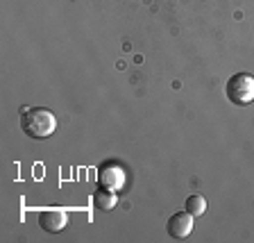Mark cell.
Returning a JSON list of instances; mask_svg holds the SVG:
<instances>
[{"mask_svg":"<svg viewBox=\"0 0 254 243\" xmlns=\"http://www.w3.org/2000/svg\"><path fill=\"white\" fill-rule=\"evenodd\" d=\"M98 182H100V186L118 191L125 186V170H123L118 164H105L100 170H98Z\"/></svg>","mask_w":254,"mask_h":243,"instance_id":"obj_5","label":"cell"},{"mask_svg":"<svg viewBox=\"0 0 254 243\" xmlns=\"http://www.w3.org/2000/svg\"><path fill=\"white\" fill-rule=\"evenodd\" d=\"M166 232L173 239H177V241L190 237V232H193V216L189 212H180L175 216H170L168 223H166Z\"/></svg>","mask_w":254,"mask_h":243,"instance_id":"obj_3","label":"cell"},{"mask_svg":"<svg viewBox=\"0 0 254 243\" xmlns=\"http://www.w3.org/2000/svg\"><path fill=\"white\" fill-rule=\"evenodd\" d=\"M66 223H68V216L62 209H41L39 212V225L50 234L62 232L66 228Z\"/></svg>","mask_w":254,"mask_h":243,"instance_id":"obj_4","label":"cell"},{"mask_svg":"<svg viewBox=\"0 0 254 243\" xmlns=\"http://www.w3.org/2000/svg\"><path fill=\"white\" fill-rule=\"evenodd\" d=\"M118 198H116V191L114 189H107V186H100V189L93 193V207L100 209V212H111L116 207Z\"/></svg>","mask_w":254,"mask_h":243,"instance_id":"obj_6","label":"cell"},{"mask_svg":"<svg viewBox=\"0 0 254 243\" xmlns=\"http://www.w3.org/2000/svg\"><path fill=\"white\" fill-rule=\"evenodd\" d=\"M186 212L190 214V216H202V214L206 212V200L202 196H190L186 198Z\"/></svg>","mask_w":254,"mask_h":243,"instance_id":"obj_7","label":"cell"},{"mask_svg":"<svg viewBox=\"0 0 254 243\" xmlns=\"http://www.w3.org/2000/svg\"><path fill=\"white\" fill-rule=\"evenodd\" d=\"M21 127L30 139H48L57 130V116L46 107H23Z\"/></svg>","mask_w":254,"mask_h":243,"instance_id":"obj_1","label":"cell"},{"mask_svg":"<svg viewBox=\"0 0 254 243\" xmlns=\"http://www.w3.org/2000/svg\"><path fill=\"white\" fill-rule=\"evenodd\" d=\"M225 93H227L229 102L238 107H245L254 100V75L250 73H236L227 80V86H225Z\"/></svg>","mask_w":254,"mask_h":243,"instance_id":"obj_2","label":"cell"}]
</instances>
